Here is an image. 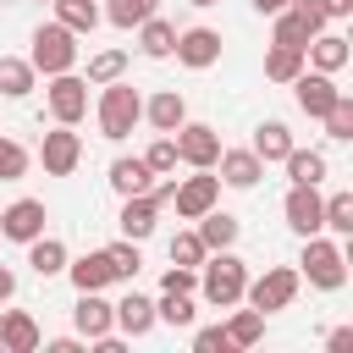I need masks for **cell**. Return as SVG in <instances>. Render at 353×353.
<instances>
[{
  "label": "cell",
  "mask_w": 353,
  "mask_h": 353,
  "mask_svg": "<svg viewBox=\"0 0 353 353\" xmlns=\"http://www.w3.org/2000/svg\"><path fill=\"white\" fill-rule=\"evenodd\" d=\"M243 287H248V265L232 248H210L199 259V292H204L210 309H237L243 303Z\"/></svg>",
  "instance_id": "obj_1"
},
{
  "label": "cell",
  "mask_w": 353,
  "mask_h": 353,
  "mask_svg": "<svg viewBox=\"0 0 353 353\" xmlns=\"http://www.w3.org/2000/svg\"><path fill=\"white\" fill-rule=\"evenodd\" d=\"M94 116H99V138L121 143V138H132V127L143 121V94H138L127 77L99 83V105H94Z\"/></svg>",
  "instance_id": "obj_2"
},
{
  "label": "cell",
  "mask_w": 353,
  "mask_h": 353,
  "mask_svg": "<svg viewBox=\"0 0 353 353\" xmlns=\"http://www.w3.org/2000/svg\"><path fill=\"white\" fill-rule=\"evenodd\" d=\"M298 281L320 287V292H336L347 281V248L331 243V237H303V254H298Z\"/></svg>",
  "instance_id": "obj_3"
},
{
  "label": "cell",
  "mask_w": 353,
  "mask_h": 353,
  "mask_svg": "<svg viewBox=\"0 0 353 353\" xmlns=\"http://www.w3.org/2000/svg\"><path fill=\"white\" fill-rule=\"evenodd\" d=\"M28 61H33V72H44V77L72 72V66H77V33L61 28V22H39V28H33V50H28Z\"/></svg>",
  "instance_id": "obj_4"
},
{
  "label": "cell",
  "mask_w": 353,
  "mask_h": 353,
  "mask_svg": "<svg viewBox=\"0 0 353 353\" xmlns=\"http://www.w3.org/2000/svg\"><path fill=\"white\" fill-rule=\"evenodd\" d=\"M243 298H248V309L276 314V309H287V303L298 298V270H292V265H270L265 276H254V281L243 287Z\"/></svg>",
  "instance_id": "obj_5"
},
{
  "label": "cell",
  "mask_w": 353,
  "mask_h": 353,
  "mask_svg": "<svg viewBox=\"0 0 353 353\" xmlns=\"http://www.w3.org/2000/svg\"><path fill=\"white\" fill-rule=\"evenodd\" d=\"M44 105H50V116H55L61 127H77V121L88 116V77H77V72H55L50 88H44Z\"/></svg>",
  "instance_id": "obj_6"
},
{
  "label": "cell",
  "mask_w": 353,
  "mask_h": 353,
  "mask_svg": "<svg viewBox=\"0 0 353 353\" xmlns=\"http://www.w3.org/2000/svg\"><path fill=\"white\" fill-rule=\"evenodd\" d=\"M171 138H176V160H182V165H193V171H215L221 132H215L210 121H182Z\"/></svg>",
  "instance_id": "obj_7"
},
{
  "label": "cell",
  "mask_w": 353,
  "mask_h": 353,
  "mask_svg": "<svg viewBox=\"0 0 353 353\" xmlns=\"http://www.w3.org/2000/svg\"><path fill=\"white\" fill-rule=\"evenodd\" d=\"M320 188L314 182H292L287 188V199H281V215H287V226L298 232V237H314V232H325V221H320Z\"/></svg>",
  "instance_id": "obj_8"
},
{
  "label": "cell",
  "mask_w": 353,
  "mask_h": 353,
  "mask_svg": "<svg viewBox=\"0 0 353 353\" xmlns=\"http://www.w3.org/2000/svg\"><path fill=\"white\" fill-rule=\"evenodd\" d=\"M336 94H342V88H336V77H331V72L303 66V72L292 77V99H298V110H303V116H314V121L336 105Z\"/></svg>",
  "instance_id": "obj_9"
},
{
  "label": "cell",
  "mask_w": 353,
  "mask_h": 353,
  "mask_svg": "<svg viewBox=\"0 0 353 353\" xmlns=\"http://www.w3.org/2000/svg\"><path fill=\"white\" fill-rule=\"evenodd\" d=\"M39 160H44V176H72L83 165V138L55 121V132H44V143H39Z\"/></svg>",
  "instance_id": "obj_10"
},
{
  "label": "cell",
  "mask_w": 353,
  "mask_h": 353,
  "mask_svg": "<svg viewBox=\"0 0 353 353\" xmlns=\"http://www.w3.org/2000/svg\"><path fill=\"white\" fill-rule=\"evenodd\" d=\"M171 204H176V215H182V221H199L204 210H215V204H221V176H210V171L182 176V182H176V193H171Z\"/></svg>",
  "instance_id": "obj_11"
},
{
  "label": "cell",
  "mask_w": 353,
  "mask_h": 353,
  "mask_svg": "<svg viewBox=\"0 0 353 353\" xmlns=\"http://www.w3.org/2000/svg\"><path fill=\"white\" fill-rule=\"evenodd\" d=\"M44 199H17V204H6L0 210V237H11V243H33L39 232H44Z\"/></svg>",
  "instance_id": "obj_12"
},
{
  "label": "cell",
  "mask_w": 353,
  "mask_h": 353,
  "mask_svg": "<svg viewBox=\"0 0 353 353\" xmlns=\"http://www.w3.org/2000/svg\"><path fill=\"white\" fill-rule=\"evenodd\" d=\"M72 325H77L83 342H99V336L116 331V309H110L99 292H77V303H72Z\"/></svg>",
  "instance_id": "obj_13"
},
{
  "label": "cell",
  "mask_w": 353,
  "mask_h": 353,
  "mask_svg": "<svg viewBox=\"0 0 353 353\" xmlns=\"http://www.w3.org/2000/svg\"><path fill=\"white\" fill-rule=\"evenodd\" d=\"M171 55H176L182 66L204 72V66H215V61H221V33H215V28H182Z\"/></svg>",
  "instance_id": "obj_14"
},
{
  "label": "cell",
  "mask_w": 353,
  "mask_h": 353,
  "mask_svg": "<svg viewBox=\"0 0 353 353\" xmlns=\"http://www.w3.org/2000/svg\"><path fill=\"white\" fill-rule=\"evenodd\" d=\"M0 347L6 353H39L44 336H39V320L28 309H0Z\"/></svg>",
  "instance_id": "obj_15"
},
{
  "label": "cell",
  "mask_w": 353,
  "mask_h": 353,
  "mask_svg": "<svg viewBox=\"0 0 353 353\" xmlns=\"http://www.w3.org/2000/svg\"><path fill=\"white\" fill-rule=\"evenodd\" d=\"M347 55H353V50H347V39H342V33H325V28H320V33L303 44V66H314V72H331V77L347 66Z\"/></svg>",
  "instance_id": "obj_16"
},
{
  "label": "cell",
  "mask_w": 353,
  "mask_h": 353,
  "mask_svg": "<svg viewBox=\"0 0 353 353\" xmlns=\"http://www.w3.org/2000/svg\"><path fill=\"white\" fill-rule=\"evenodd\" d=\"M215 165H221V182H226V188H254V182L265 176V160H259L254 149H221Z\"/></svg>",
  "instance_id": "obj_17"
},
{
  "label": "cell",
  "mask_w": 353,
  "mask_h": 353,
  "mask_svg": "<svg viewBox=\"0 0 353 353\" xmlns=\"http://www.w3.org/2000/svg\"><path fill=\"white\" fill-rule=\"evenodd\" d=\"M154 221H160V204H154L149 193H132V199H121V215H116V226H121V237H132V243H143V237L154 232Z\"/></svg>",
  "instance_id": "obj_18"
},
{
  "label": "cell",
  "mask_w": 353,
  "mask_h": 353,
  "mask_svg": "<svg viewBox=\"0 0 353 353\" xmlns=\"http://www.w3.org/2000/svg\"><path fill=\"white\" fill-rule=\"evenodd\" d=\"M143 121H149L154 132H176V127L188 121V99H182L176 88H160L154 99H143Z\"/></svg>",
  "instance_id": "obj_19"
},
{
  "label": "cell",
  "mask_w": 353,
  "mask_h": 353,
  "mask_svg": "<svg viewBox=\"0 0 353 353\" xmlns=\"http://www.w3.org/2000/svg\"><path fill=\"white\" fill-rule=\"evenodd\" d=\"M110 188H116V199L149 193L154 188V171L143 165V154H121V160H110Z\"/></svg>",
  "instance_id": "obj_20"
},
{
  "label": "cell",
  "mask_w": 353,
  "mask_h": 353,
  "mask_svg": "<svg viewBox=\"0 0 353 353\" xmlns=\"http://www.w3.org/2000/svg\"><path fill=\"white\" fill-rule=\"evenodd\" d=\"M22 248H28V265H33V276H39V281L61 276V270H66V259H72V254H66V243H61V237H50V232H39V237H33V243H22Z\"/></svg>",
  "instance_id": "obj_21"
},
{
  "label": "cell",
  "mask_w": 353,
  "mask_h": 353,
  "mask_svg": "<svg viewBox=\"0 0 353 353\" xmlns=\"http://www.w3.org/2000/svg\"><path fill=\"white\" fill-rule=\"evenodd\" d=\"M110 309H116V331H127V336H149L154 331V298L121 292V303H110Z\"/></svg>",
  "instance_id": "obj_22"
},
{
  "label": "cell",
  "mask_w": 353,
  "mask_h": 353,
  "mask_svg": "<svg viewBox=\"0 0 353 353\" xmlns=\"http://www.w3.org/2000/svg\"><path fill=\"white\" fill-rule=\"evenodd\" d=\"M193 232H199V243H204V248H232V243L243 237V221H237V215H226V210L215 204V210H204V215H199V226H193Z\"/></svg>",
  "instance_id": "obj_23"
},
{
  "label": "cell",
  "mask_w": 353,
  "mask_h": 353,
  "mask_svg": "<svg viewBox=\"0 0 353 353\" xmlns=\"http://www.w3.org/2000/svg\"><path fill=\"white\" fill-rule=\"evenodd\" d=\"M66 276H72L77 292H105V287H110V259H105V248H99V254H83V259H66Z\"/></svg>",
  "instance_id": "obj_24"
},
{
  "label": "cell",
  "mask_w": 353,
  "mask_h": 353,
  "mask_svg": "<svg viewBox=\"0 0 353 353\" xmlns=\"http://www.w3.org/2000/svg\"><path fill=\"white\" fill-rule=\"evenodd\" d=\"M33 88H39L33 61H28V55H0V94H6V99H28Z\"/></svg>",
  "instance_id": "obj_25"
},
{
  "label": "cell",
  "mask_w": 353,
  "mask_h": 353,
  "mask_svg": "<svg viewBox=\"0 0 353 353\" xmlns=\"http://www.w3.org/2000/svg\"><path fill=\"white\" fill-rule=\"evenodd\" d=\"M248 149H254V154H259L265 165H276V160H281V154L292 149V127L270 116V121H259V127H254V143H248Z\"/></svg>",
  "instance_id": "obj_26"
},
{
  "label": "cell",
  "mask_w": 353,
  "mask_h": 353,
  "mask_svg": "<svg viewBox=\"0 0 353 353\" xmlns=\"http://www.w3.org/2000/svg\"><path fill=\"white\" fill-rule=\"evenodd\" d=\"M138 50H143L149 61H165V55L176 50V28H171L165 17H143V22H138Z\"/></svg>",
  "instance_id": "obj_27"
},
{
  "label": "cell",
  "mask_w": 353,
  "mask_h": 353,
  "mask_svg": "<svg viewBox=\"0 0 353 353\" xmlns=\"http://www.w3.org/2000/svg\"><path fill=\"white\" fill-rule=\"evenodd\" d=\"M281 165H287V176H292V182H314V188H320V182H325V171H331L320 149H298V143L281 154Z\"/></svg>",
  "instance_id": "obj_28"
},
{
  "label": "cell",
  "mask_w": 353,
  "mask_h": 353,
  "mask_svg": "<svg viewBox=\"0 0 353 353\" xmlns=\"http://www.w3.org/2000/svg\"><path fill=\"white\" fill-rule=\"evenodd\" d=\"M298 72H303V50L270 39V50H265V77H270V83H292Z\"/></svg>",
  "instance_id": "obj_29"
},
{
  "label": "cell",
  "mask_w": 353,
  "mask_h": 353,
  "mask_svg": "<svg viewBox=\"0 0 353 353\" xmlns=\"http://www.w3.org/2000/svg\"><path fill=\"white\" fill-rule=\"evenodd\" d=\"M55 22L72 28V33L83 39V33L99 28V0H55Z\"/></svg>",
  "instance_id": "obj_30"
},
{
  "label": "cell",
  "mask_w": 353,
  "mask_h": 353,
  "mask_svg": "<svg viewBox=\"0 0 353 353\" xmlns=\"http://www.w3.org/2000/svg\"><path fill=\"white\" fill-rule=\"evenodd\" d=\"M320 221H325V232H336V237L347 243V237H353V193L336 188V193L320 204Z\"/></svg>",
  "instance_id": "obj_31"
},
{
  "label": "cell",
  "mask_w": 353,
  "mask_h": 353,
  "mask_svg": "<svg viewBox=\"0 0 353 353\" xmlns=\"http://www.w3.org/2000/svg\"><path fill=\"white\" fill-rule=\"evenodd\" d=\"M105 259H110V281H138V270H143V254H138V243H132V237L110 243V248H105Z\"/></svg>",
  "instance_id": "obj_32"
},
{
  "label": "cell",
  "mask_w": 353,
  "mask_h": 353,
  "mask_svg": "<svg viewBox=\"0 0 353 353\" xmlns=\"http://www.w3.org/2000/svg\"><path fill=\"white\" fill-rule=\"evenodd\" d=\"M154 11H160V0H110V6H105V22L127 33V28H138L143 17H154Z\"/></svg>",
  "instance_id": "obj_33"
},
{
  "label": "cell",
  "mask_w": 353,
  "mask_h": 353,
  "mask_svg": "<svg viewBox=\"0 0 353 353\" xmlns=\"http://www.w3.org/2000/svg\"><path fill=\"white\" fill-rule=\"evenodd\" d=\"M116 77H127V50H99V55H88V83L99 88V83H116Z\"/></svg>",
  "instance_id": "obj_34"
},
{
  "label": "cell",
  "mask_w": 353,
  "mask_h": 353,
  "mask_svg": "<svg viewBox=\"0 0 353 353\" xmlns=\"http://www.w3.org/2000/svg\"><path fill=\"white\" fill-rule=\"evenodd\" d=\"M193 292H160V303H154V320H165V325H193Z\"/></svg>",
  "instance_id": "obj_35"
},
{
  "label": "cell",
  "mask_w": 353,
  "mask_h": 353,
  "mask_svg": "<svg viewBox=\"0 0 353 353\" xmlns=\"http://www.w3.org/2000/svg\"><path fill=\"white\" fill-rule=\"evenodd\" d=\"M226 336H232L237 347H254V342L265 336V314H259V309H237V314L226 320Z\"/></svg>",
  "instance_id": "obj_36"
},
{
  "label": "cell",
  "mask_w": 353,
  "mask_h": 353,
  "mask_svg": "<svg viewBox=\"0 0 353 353\" xmlns=\"http://www.w3.org/2000/svg\"><path fill=\"white\" fill-rule=\"evenodd\" d=\"M28 165H33V154H28L17 138H6V132H0V182H22V176H28Z\"/></svg>",
  "instance_id": "obj_37"
},
{
  "label": "cell",
  "mask_w": 353,
  "mask_h": 353,
  "mask_svg": "<svg viewBox=\"0 0 353 353\" xmlns=\"http://www.w3.org/2000/svg\"><path fill=\"white\" fill-rule=\"evenodd\" d=\"M143 165H149L154 176H171V171L182 165V160H176V138H171V132H160V138L143 149Z\"/></svg>",
  "instance_id": "obj_38"
},
{
  "label": "cell",
  "mask_w": 353,
  "mask_h": 353,
  "mask_svg": "<svg viewBox=\"0 0 353 353\" xmlns=\"http://www.w3.org/2000/svg\"><path fill=\"white\" fill-rule=\"evenodd\" d=\"M320 121H325V138L347 143V138H353V99H347V94H336V105H331Z\"/></svg>",
  "instance_id": "obj_39"
},
{
  "label": "cell",
  "mask_w": 353,
  "mask_h": 353,
  "mask_svg": "<svg viewBox=\"0 0 353 353\" xmlns=\"http://www.w3.org/2000/svg\"><path fill=\"white\" fill-rule=\"evenodd\" d=\"M204 254H210V248L199 243V232H176V237H171V265H193V270H199Z\"/></svg>",
  "instance_id": "obj_40"
},
{
  "label": "cell",
  "mask_w": 353,
  "mask_h": 353,
  "mask_svg": "<svg viewBox=\"0 0 353 353\" xmlns=\"http://www.w3.org/2000/svg\"><path fill=\"white\" fill-rule=\"evenodd\" d=\"M193 353H237V342L226 336V325H204L193 331Z\"/></svg>",
  "instance_id": "obj_41"
},
{
  "label": "cell",
  "mask_w": 353,
  "mask_h": 353,
  "mask_svg": "<svg viewBox=\"0 0 353 353\" xmlns=\"http://www.w3.org/2000/svg\"><path fill=\"white\" fill-rule=\"evenodd\" d=\"M160 292H199V270L193 265H171L160 276Z\"/></svg>",
  "instance_id": "obj_42"
},
{
  "label": "cell",
  "mask_w": 353,
  "mask_h": 353,
  "mask_svg": "<svg viewBox=\"0 0 353 353\" xmlns=\"http://www.w3.org/2000/svg\"><path fill=\"white\" fill-rule=\"evenodd\" d=\"M320 11H325V22H342V17H353V0H320Z\"/></svg>",
  "instance_id": "obj_43"
},
{
  "label": "cell",
  "mask_w": 353,
  "mask_h": 353,
  "mask_svg": "<svg viewBox=\"0 0 353 353\" xmlns=\"http://www.w3.org/2000/svg\"><path fill=\"white\" fill-rule=\"evenodd\" d=\"M325 347H331V353H347V347H353V331H347V325H336V331L325 336Z\"/></svg>",
  "instance_id": "obj_44"
},
{
  "label": "cell",
  "mask_w": 353,
  "mask_h": 353,
  "mask_svg": "<svg viewBox=\"0 0 353 353\" xmlns=\"http://www.w3.org/2000/svg\"><path fill=\"white\" fill-rule=\"evenodd\" d=\"M50 353H83V342H77V336H55V342H50Z\"/></svg>",
  "instance_id": "obj_45"
},
{
  "label": "cell",
  "mask_w": 353,
  "mask_h": 353,
  "mask_svg": "<svg viewBox=\"0 0 353 353\" xmlns=\"http://www.w3.org/2000/svg\"><path fill=\"white\" fill-rule=\"evenodd\" d=\"M11 292H17V276H11V270H6V265H0V303H6V298H11Z\"/></svg>",
  "instance_id": "obj_46"
},
{
  "label": "cell",
  "mask_w": 353,
  "mask_h": 353,
  "mask_svg": "<svg viewBox=\"0 0 353 353\" xmlns=\"http://www.w3.org/2000/svg\"><path fill=\"white\" fill-rule=\"evenodd\" d=\"M248 6H254V11H259V17H276V11H281V6H287V0H248Z\"/></svg>",
  "instance_id": "obj_47"
},
{
  "label": "cell",
  "mask_w": 353,
  "mask_h": 353,
  "mask_svg": "<svg viewBox=\"0 0 353 353\" xmlns=\"http://www.w3.org/2000/svg\"><path fill=\"white\" fill-rule=\"evenodd\" d=\"M188 6H199V11H204V6H221V0H188Z\"/></svg>",
  "instance_id": "obj_48"
}]
</instances>
